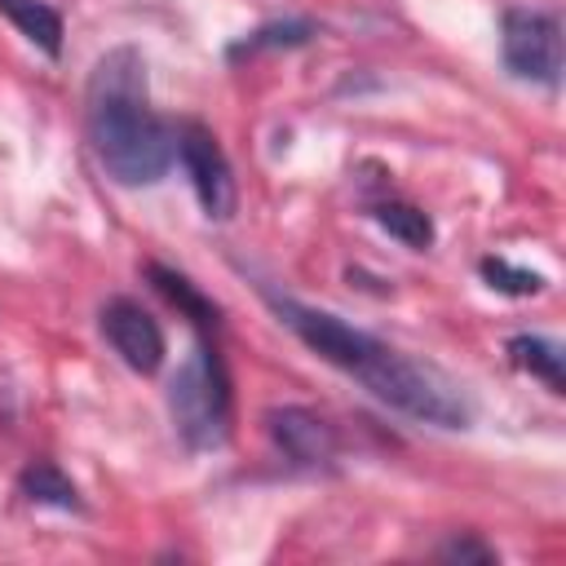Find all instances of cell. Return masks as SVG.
Returning a JSON list of instances; mask_svg holds the SVG:
<instances>
[{"label":"cell","mask_w":566,"mask_h":566,"mask_svg":"<svg viewBox=\"0 0 566 566\" xmlns=\"http://www.w3.org/2000/svg\"><path fill=\"white\" fill-rule=\"evenodd\" d=\"M270 305L305 349H314L323 363L354 376L385 407H394L411 420L438 424V429H469L473 402H469L464 385L451 380L442 367H433L424 358H411V354L376 340L371 332L349 327L332 310H314V305H301V301L274 296V292H270Z\"/></svg>","instance_id":"cell-1"},{"label":"cell","mask_w":566,"mask_h":566,"mask_svg":"<svg viewBox=\"0 0 566 566\" xmlns=\"http://www.w3.org/2000/svg\"><path fill=\"white\" fill-rule=\"evenodd\" d=\"M84 128L102 172L119 186H155L177 159V128L150 111L146 57L133 44H115L93 62Z\"/></svg>","instance_id":"cell-2"},{"label":"cell","mask_w":566,"mask_h":566,"mask_svg":"<svg viewBox=\"0 0 566 566\" xmlns=\"http://www.w3.org/2000/svg\"><path fill=\"white\" fill-rule=\"evenodd\" d=\"M168 416H172L177 438L190 451H217L230 442L234 389H230V371L217 349L195 345V354L177 367L168 385Z\"/></svg>","instance_id":"cell-3"},{"label":"cell","mask_w":566,"mask_h":566,"mask_svg":"<svg viewBox=\"0 0 566 566\" xmlns=\"http://www.w3.org/2000/svg\"><path fill=\"white\" fill-rule=\"evenodd\" d=\"M500 57L504 71L544 88L562 80V18L535 4H509L500 13Z\"/></svg>","instance_id":"cell-4"},{"label":"cell","mask_w":566,"mask_h":566,"mask_svg":"<svg viewBox=\"0 0 566 566\" xmlns=\"http://www.w3.org/2000/svg\"><path fill=\"white\" fill-rule=\"evenodd\" d=\"M177 159L190 177V190L203 208V217L212 221H226L234 217V203H239V186H234V168L221 150V142L212 137V128L203 124H181L177 128Z\"/></svg>","instance_id":"cell-5"},{"label":"cell","mask_w":566,"mask_h":566,"mask_svg":"<svg viewBox=\"0 0 566 566\" xmlns=\"http://www.w3.org/2000/svg\"><path fill=\"white\" fill-rule=\"evenodd\" d=\"M102 336L111 340V349L142 376L159 371L164 367V354H168V340H164V327L159 318L133 301V296H111L102 305Z\"/></svg>","instance_id":"cell-6"},{"label":"cell","mask_w":566,"mask_h":566,"mask_svg":"<svg viewBox=\"0 0 566 566\" xmlns=\"http://www.w3.org/2000/svg\"><path fill=\"white\" fill-rule=\"evenodd\" d=\"M265 429H270V442L301 469H318V464H332L340 455V433L327 416H318L314 407H270L265 411Z\"/></svg>","instance_id":"cell-7"},{"label":"cell","mask_w":566,"mask_h":566,"mask_svg":"<svg viewBox=\"0 0 566 566\" xmlns=\"http://www.w3.org/2000/svg\"><path fill=\"white\" fill-rule=\"evenodd\" d=\"M509 358L517 371H526L531 380H539L548 394H562L566 389V376H562V345L548 340V336H535V332H517L509 340Z\"/></svg>","instance_id":"cell-8"},{"label":"cell","mask_w":566,"mask_h":566,"mask_svg":"<svg viewBox=\"0 0 566 566\" xmlns=\"http://www.w3.org/2000/svg\"><path fill=\"white\" fill-rule=\"evenodd\" d=\"M18 486L31 504H44V509H62V513H80L84 500L75 491V482L53 464V460H31L22 473H18Z\"/></svg>","instance_id":"cell-9"},{"label":"cell","mask_w":566,"mask_h":566,"mask_svg":"<svg viewBox=\"0 0 566 566\" xmlns=\"http://www.w3.org/2000/svg\"><path fill=\"white\" fill-rule=\"evenodd\" d=\"M0 13H4L35 49H44L49 57L62 53L66 27H62V13H57L53 4H44V0H0Z\"/></svg>","instance_id":"cell-10"},{"label":"cell","mask_w":566,"mask_h":566,"mask_svg":"<svg viewBox=\"0 0 566 566\" xmlns=\"http://www.w3.org/2000/svg\"><path fill=\"white\" fill-rule=\"evenodd\" d=\"M146 274H150V283H155V287H159V292H164V296H168V301H172L199 332H217V327H221V310H217V301H208L186 274H177V270H168V265H150Z\"/></svg>","instance_id":"cell-11"},{"label":"cell","mask_w":566,"mask_h":566,"mask_svg":"<svg viewBox=\"0 0 566 566\" xmlns=\"http://www.w3.org/2000/svg\"><path fill=\"white\" fill-rule=\"evenodd\" d=\"M371 217H376V226H380L389 239H398L402 248H411V252L433 248V221H429L424 208H416V203H407V199H380V203L371 208Z\"/></svg>","instance_id":"cell-12"},{"label":"cell","mask_w":566,"mask_h":566,"mask_svg":"<svg viewBox=\"0 0 566 566\" xmlns=\"http://www.w3.org/2000/svg\"><path fill=\"white\" fill-rule=\"evenodd\" d=\"M318 35V27L310 18H287V22H265L256 27L252 35H243L239 44H230V57H252L261 49H296V44H310Z\"/></svg>","instance_id":"cell-13"},{"label":"cell","mask_w":566,"mask_h":566,"mask_svg":"<svg viewBox=\"0 0 566 566\" xmlns=\"http://www.w3.org/2000/svg\"><path fill=\"white\" fill-rule=\"evenodd\" d=\"M478 270H482L486 287H495V292H504V296H535V292H544V274L522 270V265H513V261H504V256H482Z\"/></svg>","instance_id":"cell-14"},{"label":"cell","mask_w":566,"mask_h":566,"mask_svg":"<svg viewBox=\"0 0 566 566\" xmlns=\"http://www.w3.org/2000/svg\"><path fill=\"white\" fill-rule=\"evenodd\" d=\"M438 557H447V562H495V548L473 539V535H455L438 548Z\"/></svg>","instance_id":"cell-15"}]
</instances>
